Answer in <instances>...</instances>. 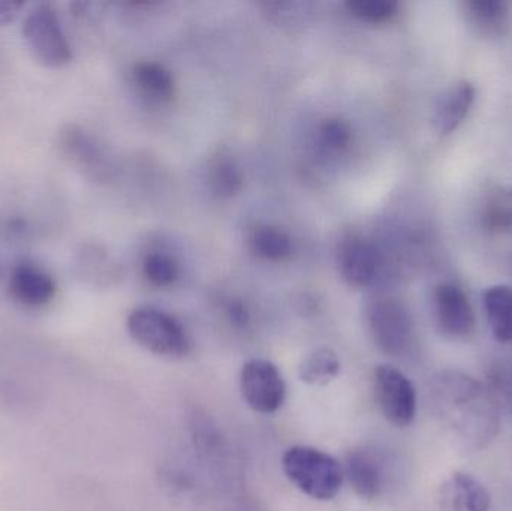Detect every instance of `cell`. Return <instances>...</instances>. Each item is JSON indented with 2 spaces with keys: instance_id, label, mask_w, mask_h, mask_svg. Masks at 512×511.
<instances>
[{
  "instance_id": "6da1fadb",
  "label": "cell",
  "mask_w": 512,
  "mask_h": 511,
  "mask_svg": "<svg viewBox=\"0 0 512 511\" xmlns=\"http://www.w3.org/2000/svg\"><path fill=\"white\" fill-rule=\"evenodd\" d=\"M429 404L436 419L469 450L486 449L501 426V410L487 384L448 371L430 381Z\"/></svg>"
},
{
  "instance_id": "7a4b0ae2",
  "label": "cell",
  "mask_w": 512,
  "mask_h": 511,
  "mask_svg": "<svg viewBox=\"0 0 512 511\" xmlns=\"http://www.w3.org/2000/svg\"><path fill=\"white\" fill-rule=\"evenodd\" d=\"M286 479L316 501H331L342 491L343 467L336 458L315 447H289L282 456Z\"/></svg>"
},
{
  "instance_id": "3957f363",
  "label": "cell",
  "mask_w": 512,
  "mask_h": 511,
  "mask_svg": "<svg viewBox=\"0 0 512 511\" xmlns=\"http://www.w3.org/2000/svg\"><path fill=\"white\" fill-rule=\"evenodd\" d=\"M129 335L140 347L164 359H183L191 353L192 341L183 324L162 309L143 306L126 320Z\"/></svg>"
},
{
  "instance_id": "277c9868",
  "label": "cell",
  "mask_w": 512,
  "mask_h": 511,
  "mask_svg": "<svg viewBox=\"0 0 512 511\" xmlns=\"http://www.w3.org/2000/svg\"><path fill=\"white\" fill-rule=\"evenodd\" d=\"M57 153L63 162L81 176L98 183L110 182L114 177L113 158L104 143L81 125L62 126L57 132Z\"/></svg>"
},
{
  "instance_id": "5b68a950",
  "label": "cell",
  "mask_w": 512,
  "mask_h": 511,
  "mask_svg": "<svg viewBox=\"0 0 512 511\" xmlns=\"http://www.w3.org/2000/svg\"><path fill=\"white\" fill-rule=\"evenodd\" d=\"M21 33L30 53L41 65L62 68L71 62V45L50 3H38L24 15Z\"/></svg>"
},
{
  "instance_id": "8992f818",
  "label": "cell",
  "mask_w": 512,
  "mask_h": 511,
  "mask_svg": "<svg viewBox=\"0 0 512 511\" xmlns=\"http://www.w3.org/2000/svg\"><path fill=\"white\" fill-rule=\"evenodd\" d=\"M370 333L382 353L403 357L415 342L414 321L408 308L394 297L375 300L367 312Z\"/></svg>"
},
{
  "instance_id": "52a82bcc",
  "label": "cell",
  "mask_w": 512,
  "mask_h": 511,
  "mask_svg": "<svg viewBox=\"0 0 512 511\" xmlns=\"http://www.w3.org/2000/svg\"><path fill=\"white\" fill-rule=\"evenodd\" d=\"M376 402L385 419L396 428H408L417 416V392L400 369L379 365L373 375Z\"/></svg>"
},
{
  "instance_id": "ba28073f",
  "label": "cell",
  "mask_w": 512,
  "mask_h": 511,
  "mask_svg": "<svg viewBox=\"0 0 512 511\" xmlns=\"http://www.w3.org/2000/svg\"><path fill=\"white\" fill-rule=\"evenodd\" d=\"M240 392L246 404L259 414H274L286 401L282 372L270 360L252 359L240 372Z\"/></svg>"
},
{
  "instance_id": "9c48e42d",
  "label": "cell",
  "mask_w": 512,
  "mask_h": 511,
  "mask_svg": "<svg viewBox=\"0 0 512 511\" xmlns=\"http://www.w3.org/2000/svg\"><path fill=\"white\" fill-rule=\"evenodd\" d=\"M433 314L442 335L466 339L474 333L475 314L468 296L454 284H441L433 294Z\"/></svg>"
},
{
  "instance_id": "30bf717a",
  "label": "cell",
  "mask_w": 512,
  "mask_h": 511,
  "mask_svg": "<svg viewBox=\"0 0 512 511\" xmlns=\"http://www.w3.org/2000/svg\"><path fill=\"white\" fill-rule=\"evenodd\" d=\"M12 299L24 308H44L53 302L57 293L53 276L32 261H20L12 266L8 276Z\"/></svg>"
},
{
  "instance_id": "8fae6325",
  "label": "cell",
  "mask_w": 512,
  "mask_h": 511,
  "mask_svg": "<svg viewBox=\"0 0 512 511\" xmlns=\"http://www.w3.org/2000/svg\"><path fill=\"white\" fill-rule=\"evenodd\" d=\"M342 467L346 482L358 497L363 500L381 497L387 483V471L378 453L369 449L351 450Z\"/></svg>"
},
{
  "instance_id": "7c38bea8",
  "label": "cell",
  "mask_w": 512,
  "mask_h": 511,
  "mask_svg": "<svg viewBox=\"0 0 512 511\" xmlns=\"http://www.w3.org/2000/svg\"><path fill=\"white\" fill-rule=\"evenodd\" d=\"M339 267L342 278L351 287H367L373 284L381 272V252L367 240H348L340 248Z\"/></svg>"
},
{
  "instance_id": "4fadbf2b",
  "label": "cell",
  "mask_w": 512,
  "mask_h": 511,
  "mask_svg": "<svg viewBox=\"0 0 512 511\" xmlns=\"http://www.w3.org/2000/svg\"><path fill=\"white\" fill-rule=\"evenodd\" d=\"M439 511H490L486 486L468 473H453L439 488Z\"/></svg>"
},
{
  "instance_id": "5bb4252c",
  "label": "cell",
  "mask_w": 512,
  "mask_h": 511,
  "mask_svg": "<svg viewBox=\"0 0 512 511\" xmlns=\"http://www.w3.org/2000/svg\"><path fill=\"white\" fill-rule=\"evenodd\" d=\"M474 101L475 87L469 81L451 87L436 110L435 125L439 134L448 135L456 131L471 111Z\"/></svg>"
},
{
  "instance_id": "9a60e30c",
  "label": "cell",
  "mask_w": 512,
  "mask_h": 511,
  "mask_svg": "<svg viewBox=\"0 0 512 511\" xmlns=\"http://www.w3.org/2000/svg\"><path fill=\"white\" fill-rule=\"evenodd\" d=\"M487 323L496 341L512 344V287L495 285L483 296Z\"/></svg>"
},
{
  "instance_id": "2e32d148",
  "label": "cell",
  "mask_w": 512,
  "mask_h": 511,
  "mask_svg": "<svg viewBox=\"0 0 512 511\" xmlns=\"http://www.w3.org/2000/svg\"><path fill=\"white\" fill-rule=\"evenodd\" d=\"M134 81L140 92L152 101H170L174 95L173 75L161 63H138L134 68Z\"/></svg>"
},
{
  "instance_id": "e0dca14e",
  "label": "cell",
  "mask_w": 512,
  "mask_h": 511,
  "mask_svg": "<svg viewBox=\"0 0 512 511\" xmlns=\"http://www.w3.org/2000/svg\"><path fill=\"white\" fill-rule=\"evenodd\" d=\"M340 369L339 356L331 348L322 347L301 362L298 377L309 386H327L339 377Z\"/></svg>"
},
{
  "instance_id": "ac0fdd59",
  "label": "cell",
  "mask_w": 512,
  "mask_h": 511,
  "mask_svg": "<svg viewBox=\"0 0 512 511\" xmlns=\"http://www.w3.org/2000/svg\"><path fill=\"white\" fill-rule=\"evenodd\" d=\"M252 251L262 260L282 261L292 254V240L276 227H258L251 237Z\"/></svg>"
},
{
  "instance_id": "d6986e66",
  "label": "cell",
  "mask_w": 512,
  "mask_h": 511,
  "mask_svg": "<svg viewBox=\"0 0 512 511\" xmlns=\"http://www.w3.org/2000/svg\"><path fill=\"white\" fill-rule=\"evenodd\" d=\"M209 183L210 188L218 197H234L243 188L242 171L231 159H216L210 165Z\"/></svg>"
},
{
  "instance_id": "ffe728a7",
  "label": "cell",
  "mask_w": 512,
  "mask_h": 511,
  "mask_svg": "<svg viewBox=\"0 0 512 511\" xmlns=\"http://www.w3.org/2000/svg\"><path fill=\"white\" fill-rule=\"evenodd\" d=\"M483 225L492 233H511L512 189L501 191L490 198L484 207Z\"/></svg>"
},
{
  "instance_id": "44dd1931",
  "label": "cell",
  "mask_w": 512,
  "mask_h": 511,
  "mask_svg": "<svg viewBox=\"0 0 512 511\" xmlns=\"http://www.w3.org/2000/svg\"><path fill=\"white\" fill-rule=\"evenodd\" d=\"M143 272L150 284L156 287H170L179 276V266L170 255L153 252L144 260Z\"/></svg>"
},
{
  "instance_id": "7402d4cb",
  "label": "cell",
  "mask_w": 512,
  "mask_h": 511,
  "mask_svg": "<svg viewBox=\"0 0 512 511\" xmlns=\"http://www.w3.org/2000/svg\"><path fill=\"white\" fill-rule=\"evenodd\" d=\"M346 8L355 17L369 23H385L397 12V2L393 0H348Z\"/></svg>"
},
{
  "instance_id": "603a6c76",
  "label": "cell",
  "mask_w": 512,
  "mask_h": 511,
  "mask_svg": "<svg viewBox=\"0 0 512 511\" xmlns=\"http://www.w3.org/2000/svg\"><path fill=\"white\" fill-rule=\"evenodd\" d=\"M489 387L499 410L512 417V363L493 369L489 375Z\"/></svg>"
},
{
  "instance_id": "cb8c5ba5",
  "label": "cell",
  "mask_w": 512,
  "mask_h": 511,
  "mask_svg": "<svg viewBox=\"0 0 512 511\" xmlns=\"http://www.w3.org/2000/svg\"><path fill=\"white\" fill-rule=\"evenodd\" d=\"M351 126L342 119H328L319 126V141L331 152H342L351 144Z\"/></svg>"
},
{
  "instance_id": "d4e9b609",
  "label": "cell",
  "mask_w": 512,
  "mask_h": 511,
  "mask_svg": "<svg viewBox=\"0 0 512 511\" xmlns=\"http://www.w3.org/2000/svg\"><path fill=\"white\" fill-rule=\"evenodd\" d=\"M472 15L481 23L496 24L505 20L508 15V5L499 0H474L468 3Z\"/></svg>"
},
{
  "instance_id": "484cf974",
  "label": "cell",
  "mask_w": 512,
  "mask_h": 511,
  "mask_svg": "<svg viewBox=\"0 0 512 511\" xmlns=\"http://www.w3.org/2000/svg\"><path fill=\"white\" fill-rule=\"evenodd\" d=\"M227 315L230 318L231 323L237 327L248 326L249 323V311L246 308L245 303L240 300H231L227 305Z\"/></svg>"
},
{
  "instance_id": "4316f807",
  "label": "cell",
  "mask_w": 512,
  "mask_h": 511,
  "mask_svg": "<svg viewBox=\"0 0 512 511\" xmlns=\"http://www.w3.org/2000/svg\"><path fill=\"white\" fill-rule=\"evenodd\" d=\"M23 3L12 2V0H0V26L12 23L20 15Z\"/></svg>"
},
{
  "instance_id": "83f0119b",
  "label": "cell",
  "mask_w": 512,
  "mask_h": 511,
  "mask_svg": "<svg viewBox=\"0 0 512 511\" xmlns=\"http://www.w3.org/2000/svg\"><path fill=\"white\" fill-rule=\"evenodd\" d=\"M228 511H264L254 501H239V503L231 506Z\"/></svg>"
}]
</instances>
